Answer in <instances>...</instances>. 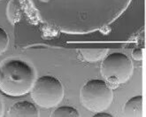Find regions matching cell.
<instances>
[{
  "instance_id": "cell-1",
  "label": "cell",
  "mask_w": 146,
  "mask_h": 117,
  "mask_svg": "<svg viewBox=\"0 0 146 117\" xmlns=\"http://www.w3.org/2000/svg\"><path fill=\"white\" fill-rule=\"evenodd\" d=\"M36 79L35 68L20 58H8L0 65V90L7 96L20 97L30 92Z\"/></svg>"
},
{
  "instance_id": "cell-2",
  "label": "cell",
  "mask_w": 146,
  "mask_h": 117,
  "mask_svg": "<svg viewBox=\"0 0 146 117\" xmlns=\"http://www.w3.org/2000/svg\"><path fill=\"white\" fill-rule=\"evenodd\" d=\"M82 106L93 113L105 112L113 102V90L104 80L91 79L86 82L81 89Z\"/></svg>"
},
{
  "instance_id": "cell-3",
  "label": "cell",
  "mask_w": 146,
  "mask_h": 117,
  "mask_svg": "<svg viewBox=\"0 0 146 117\" xmlns=\"http://www.w3.org/2000/svg\"><path fill=\"white\" fill-rule=\"evenodd\" d=\"M30 93L32 99L37 106L42 108H52L62 101L64 88L57 77L42 76L36 79Z\"/></svg>"
},
{
  "instance_id": "cell-4",
  "label": "cell",
  "mask_w": 146,
  "mask_h": 117,
  "mask_svg": "<svg viewBox=\"0 0 146 117\" xmlns=\"http://www.w3.org/2000/svg\"><path fill=\"white\" fill-rule=\"evenodd\" d=\"M100 70L108 85L115 87L129 80L133 74V64L126 54L113 53L104 58Z\"/></svg>"
},
{
  "instance_id": "cell-5",
  "label": "cell",
  "mask_w": 146,
  "mask_h": 117,
  "mask_svg": "<svg viewBox=\"0 0 146 117\" xmlns=\"http://www.w3.org/2000/svg\"><path fill=\"white\" fill-rule=\"evenodd\" d=\"M6 117H40V114L33 103L23 100L13 105L7 111Z\"/></svg>"
},
{
  "instance_id": "cell-6",
  "label": "cell",
  "mask_w": 146,
  "mask_h": 117,
  "mask_svg": "<svg viewBox=\"0 0 146 117\" xmlns=\"http://www.w3.org/2000/svg\"><path fill=\"white\" fill-rule=\"evenodd\" d=\"M124 117L143 116V97L135 96L131 98L123 106Z\"/></svg>"
},
{
  "instance_id": "cell-7",
  "label": "cell",
  "mask_w": 146,
  "mask_h": 117,
  "mask_svg": "<svg viewBox=\"0 0 146 117\" xmlns=\"http://www.w3.org/2000/svg\"><path fill=\"white\" fill-rule=\"evenodd\" d=\"M107 53V49H83L81 50V54L84 60L88 61H98Z\"/></svg>"
},
{
  "instance_id": "cell-8",
  "label": "cell",
  "mask_w": 146,
  "mask_h": 117,
  "mask_svg": "<svg viewBox=\"0 0 146 117\" xmlns=\"http://www.w3.org/2000/svg\"><path fill=\"white\" fill-rule=\"evenodd\" d=\"M50 117H82L78 110L73 106H59L50 114Z\"/></svg>"
},
{
  "instance_id": "cell-9",
  "label": "cell",
  "mask_w": 146,
  "mask_h": 117,
  "mask_svg": "<svg viewBox=\"0 0 146 117\" xmlns=\"http://www.w3.org/2000/svg\"><path fill=\"white\" fill-rule=\"evenodd\" d=\"M9 45V37L6 31L0 27V55L3 54Z\"/></svg>"
},
{
  "instance_id": "cell-10",
  "label": "cell",
  "mask_w": 146,
  "mask_h": 117,
  "mask_svg": "<svg viewBox=\"0 0 146 117\" xmlns=\"http://www.w3.org/2000/svg\"><path fill=\"white\" fill-rule=\"evenodd\" d=\"M132 56L135 60H141L143 58V53L140 49H135L132 53Z\"/></svg>"
},
{
  "instance_id": "cell-11",
  "label": "cell",
  "mask_w": 146,
  "mask_h": 117,
  "mask_svg": "<svg viewBox=\"0 0 146 117\" xmlns=\"http://www.w3.org/2000/svg\"><path fill=\"white\" fill-rule=\"evenodd\" d=\"M92 117H114V116L110 114L105 113V112H101V113H97L95 115H93Z\"/></svg>"
},
{
  "instance_id": "cell-12",
  "label": "cell",
  "mask_w": 146,
  "mask_h": 117,
  "mask_svg": "<svg viewBox=\"0 0 146 117\" xmlns=\"http://www.w3.org/2000/svg\"><path fill=\"white\" fill-rule=\"evenodd\" d=\"M3 115H4V109H3L2 104L0 103V117H3Z\"/></svg>"
}]
</instances>
